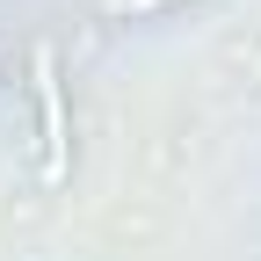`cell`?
<instances>
[{
	"mask_svg": "<svg viewBox=\"0 0 261 261\" xmlns=\"http://www.w3.org/2000/svg\"><path fill=\"white\" fill-rule=\"evenodd\" d=\"M37 116H44V167L65 174V94H58L51 51H37Z\"/></svg>",
	"mask_w": 261,
	"mask_h": 261,
	"instance_id": "6da1fadb",
	"label": "cell"
},
{
	"mask_svg": "<svg viewBox=\"0 0 261 261\" xmlns=\"http://www.w3.org/2000/svg\"><path fill=\"white\" fill-rule=\"evenodd\" d=\"M109 8H123V15H138V8H167V0H109Z\"/></svg>",
	"mask_w": 261,
	"mask_h": 261,
	"instance_id": "7a4b0ae2",
	"label": "cell"
}]
</instances>
